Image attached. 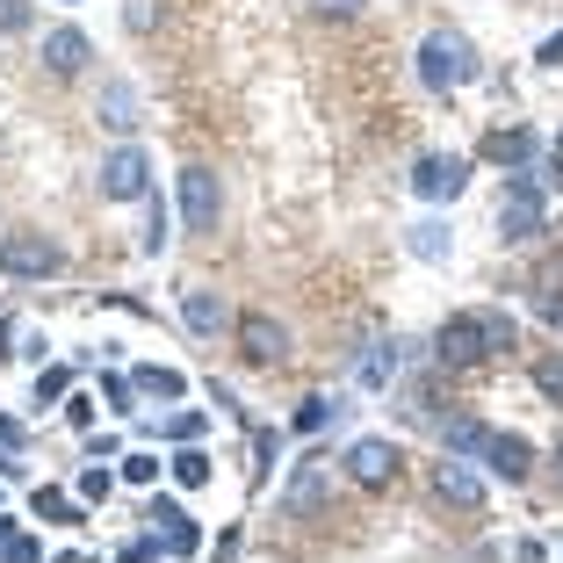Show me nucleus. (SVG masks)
<instances>
[{"instance_id":"nucleus-1","label":"nucleus","mask_w":563,"mask_h":563,"mask_svg":"<svg viewBox=\"0 0 563 563\" xmlns=\"http://www.w3.org/2000/svg\"><path fill=\"white\" fill-rule=\"evenodd\" d=\"M506 347H520V325H514V311H498V303H470V311H448V318H441V332H433V362H441V368L498 362Z\"/></svg>"},{"instance_id":"nucleus-2","label":"nucleus","mask_w":563,"mask_h":563,"mask_svg":"<svg viewBox=\"0 0 563 563\" xmlns=\"http://www.w3.org/2000/svg\"><path fill=\"white\" fill-rule=\"evenodd\" d=\"M419 80H427L433 95H455V87L484 80L477 44H470L463 30H427V36H419Z\"/></svg>"},{"instance_id":"nucleus-3","label":"nucleus","mask_w":563,"mask_h":563,"mask_svg":"<svg viewBox=\"0 0 563 563\" xmlns=\"http://www.w3.org/2000/svg\"><path fill=\"white\" fill-rule=\"evenodd\" d=\"M0 275H15V282L66 275V246L44 239V232H0Z\"/></svg>"},{"instance_id":"nucleus-4","label":"nucleus","mask_w":563,"mask_h":563,"mask_svg":"<svg viewBox=\"0 0 563 563\" xmlns=\"http://www.w3.org/2000/svg\"><path fill=\"white\" fill-rule=\"evenodd\" d=\"M232 347L246 354L253 368H282L289 354H297V340H289V325H282V318L246 311V318H232Z\"/></svg>"},{"instance_id":"nucleus-5","label":"nucleus","mask_w":563,"mask_h":563,"mask_svg":"<svg viewBox=\"0 0 563 563\" xmlns=\"http://www.w3.org/2000/svg\"><path fill=\"white\" fill-rule=\"evenodd\" d=\"M542 232H549L542 188H534L528 174H514V181H506V196H498V239H542Z\"/></svg>"},{"instance_id":"nucleus-6","label":"nucleus","mask_w":563,"mask_h":563,"mask_svg":"<svg viewBox=\"0 0 563 563\" xmlns=\"http://www.w3.org/2000/svg\"><path fill=\"white\" fill-rule=\"evenodd\" d=\"M325 506H332V463H325V455H311V463L289 470L282 514H289V520H325Z\"/></svg>"},{"instance_id":"nucleus-7","label":"nucleus","mask_w":563,"mask_h":563,"mask_svg":"<svg viewBox=\"0 0 563 563\" xmlns=\"http://www.w3.org/2000/svg\"><path fill=\"white\" fill-rule=\"evenodd\" d=\"M398 470H405V448L383 441V433H368V441L347 448V477L362 484V492H390V484H398Z\"/></svg>"},{"instance_id":"nucleus-8","label":"nucleus","mask_w":563,"mask_h":563,"mask_svg":"<svg viewBox=\"0 0 563 563\" xmlns=\"http://www.w3.org/2000/svg\"><path fill=\"white\" fill-rule=\"evenodd\" d=\"M427 484H433L441 506H455V514H484V477L463 463V455H441V463L427 470Z\"/></svg>"},{"instance_id":"nucleus-9","label":"nucleus","mask_w":563,"mask_h":563,"mask_svg":"<svg viewBox=\"0 0 563 563\" xmlns=\"http://www.w3.org/2000/svg\"><path fill=\"white\" fill-rule=\"evenodd\" d=\"M101 196L109 202H137V196H152V159L137 145H117L109 159H101Z\"/></svg>"},{"instance_id":"nucleus-10","label":"nucleus","mask_w":563,"mask_h":563,"mask_svg":"<svg viewBox=\"0 0 563 563\" xmlns=\"http://www.w3.org/2000/svg\"><path fill=\"white\" fill-rule=\"evenodd\" d=\"M412 188L427 202H455L470 188V159H463V152H427V159L412 166Z\"/></svg>"},{"instance_id":"nucleus-11","label":"nucleus","mask_w":563,"mask_h":563,"mask_svg":"<svg viewBox=\"0 0 563 563\" xmlns=\"http://www.w3.org/2000/svg\"><path fill=\"white\" fill-rule=\"evenodd\" d=\"M477 463L492 470V477H506V484H528L534 477V448H528V433H484V448H477Z\"/></svg>"},{"instance_id":"nucleus-12","label":"nucleus","mask_w":563,"mask_h":563,"mask_svg":"<svg viewBox=\"0 0 563 563\" xmlns=\"http://www.w3.org/2000/svg\"><path fill=\"white\" fill-rule=\"evenodd\" d=\"M181 217H188V232H217V217H224V188H217L210 166H188V174H181Z\"/></svg>"},{"instance_id":"nucleus-13","label":"nucleus","mask_w":563,"mask_h":563,"mask_svg":"<svg viewBox=\"0 0 563 563\" xmlns=\"http://www.w3.org/2000/svg\"><path fill=\"white\" fill-rule=\"evenodd\" d=\"M87 58H95V44H87V30H73V22L44 36V73H51V80H80Z\"/></svg>"},{"instance_id":"nucleus-14","label":"nucleus","mask_w":563,"mask_h":563,"mask_svg":"<svg viewBox=\"0 0 563 563\" xmlns=\"http://www.w3.org/2000/svg\"><path fill=\"white\" fill-rule=\"evenodd\" d=\"M181 318L202 332V340H217V332L232 325V311H224V297H217V289H188V297H181Z\"/></svg>"},{"instance_id":"nucleus-15","label":"nucleus","mask_w":563,"mask_h":563,"mask_svg":"<svg viewBox=\"0 0 563 563\" xmlns=\"http://www.w3.org/2000/svg\"><path fill=\"white\" fill-rule=\"evenodd\" d=\"M528 289H534V311H542L549 325H563V253H549V261L534 267Z\"/></svg>"},{"instance_id":"nucleus-16","label":"nucleus","mask_w":563,"mask_h":563,"mask_svg":"<svg viewBox=\"0 0 563 563\" xmlns=\"http://www.w3.org/2000/svg\"><path fill=\"white\" fill-rule=\"evenodd\" d=\"M484 433H492V427H484L477 412H455V419H441V448H448V455H463V463H470V455L484 448Z\"/></svg>"},{"instance_id":"nucleus-17","label":"nucleus","mask_w":563,"mask_h":563,"mask_svg":"<svg viewBox=\"0 0 563 563\" xmlns=\"http://www.w3.org/2000/svg\"><path fill=\"white\" fill-rule=\"evenodd\" d=\"M30 514H36V520H51V528H87V514H80V498H66V492H51V484H36V498H30Z\"/></svg>"},{"instance_id":"nucleus-18","label":"nucleus","mask_w":563,"mask_h":563,"mask_svg":"<svg viewBox=\"0 0 563 563\" xmlns=\"http://www.w3.org/2000/svg\"><path fill=\"white\" fill-rule=\"evenodd\" d=\"M484 159H498V166H528V159H534V131H492V137H484Z\"/></svg>"},{"instance_id":"nucleus-19","label":"nucleus","mask_w":563,"mask_h":563,"mask_svg":"<svg viewBox=\"0 0 563 563\" xmlns=\"http://www.w3.org/2000/svg\"><path fill=\"white\" fill-rule=\"evenodd\" d=\"M101 123H109V131H137V95L123 80L101 87Z\"/></svg>"},{"instance_id":"nucleus-20","label":"nucleus","mask_w":563,"mask_h":563,"mask_svg":"<svg viewBox=\"0 0 563 563\" xmlns=\"http://www.w3.org/2000/svg\"><path fill=\"white\" fill-rule=\"evenodd\" d=\"M137 390H145V398H166V405H174V398H181V390H188V376H181V368H137Z\"/></svg>"},{"instance_id":"nucleus-21","label":"nucleus","mask_w":563,"mask_h":563,"mask_svg":"<svg viewBox=\"0 0 563 563\" xmlns=\"http://www.w3.org/2000/svg\"><path fill=\"white\" fill-rule=\"evenodd\" d=\"M166 470H174V484H181V492H202V484H210V455H202V448H181Z\"/></svg>"},{"instance_id":"nucleus-22","label":"nucleus","mask_w":563,"mask_h":563,"mask_svg":"<svg viewBox=\"0 0 563 563\" xmlns=\"http://www.w3.org/2000/svg\"><path fill=\"white\" fill-rule=\"evenodd\" d=\"M390 376H398V340H383V347L362 362V383H368V390H383Z\"/></svg>"},{"instance_id":"nucleus-23","label":"nucleus","mask_w":563,"mask_h":563,"mask_svg":"<svg viewBox=\"0 0 563 563\" xmlns=\"http://www.w3.org/2000/svg\"><path fill=\"white\" fill-rule=\"evenodd\" d=\"M275 455H282V433H275V427H253V484H267Z\"/></svg>"},{"instance_id":"nucleus-24","label":"nucleus","mask_w":563,"mask_h":563,"mask_svg":"<svg viewBox=\"0 0 563 563\" xmlns=\"http://www.w3.org/2000/svg\"><path fill=\"white\" fill-rule=\"evenodd\" d=\"M448 246H455V239H448L441 224H412V253L419 261H448Z\"/></svg>"},{"instance_id":"nucleus-25","label":"nucleus","mask_w":563,"mask_h":563,"mask_svg":"<svg viewBox=\"0 0 563 563\" xmlns=\"http://www.w3.org/2000/svg\"><path fill=\"white\" fill-rule=\"evenodd\" d=\"M534 390H542L549 405H563V354H542V362H534Z\"/></svg>"},{"instance_id":"nucleus-26","label":"nucleus","mask_w":563,"mask_h":563,"mask_svg":"<svg viewBox=\"0 0 563 563\" xmlns=\"http://www.w3.org/2000/svg\"><path fill=\"white\" fill-rule=\"evenodd\" d=\"M30 22H36V8H30V0H0V36H22Z\"/></svg>"},{"instance_id":"nucleus-27","label":"nucleus","mask_w":563,"mask_h":563,"mask_svg":"<svg viewBox=\"0 0 563 563\" xmlns=\"http://www.w3.org/2000/svg\"><path fill=\"white\" fill-rule=\"evenodd\" d=\"M332 412H340L332 398H303V405H297V433H318V427H325Z\"/></svg>"},{"instance_id":"nucleus-28","label":"nucleus","mask_w":563,"mask_h":563,"mask_svg":"<svg viewBox=\"0 0 563 563\" xmlns=\"http://www.w3.org/2000/svg\"><path fill=\"white\" fill-rule=\"evenodd\" d=\"M66 368H44V376H36V405H58V398H66Z\"/></svg>"},{"instance_id":"nucleus-29","label":"nucleus","mask_w":563,"mask_h":563,"mask_svg":"<svg viewBox=\"0 0 563 563\" xmlns=\"http://www.w3.org/2000/svg\"><path fill=\"white\" fill-rule=\"evenodd\" d=\"M311 8H318V15H332V22H354L368 0H311Z\"/></svg>"},{"instance_id":"nucleus-30","label":"nucleus","mask_w":563,"mask_h":563,"mask_svg":"<svg viewBox=\"0 0 563 563\" xmlns=\"http://www.w3.org/2000/svg\"><path fill=\"white\" fill-rule=\"evenodd\" d=\"M166 433H174V441H196V433H202V412H174V419H166Z\"/></svg>"},{"instance_id":"nucleus-31","label":"nucleus","mask_w":563,"mask_h":563,"mask_svg":"<svg viewBox=\"0 0 563 563\" xmlns=\"http://www.w3.org/2000/svg\"><path fill=\"white\" fill-rule=\"evenodd\" d=\"M123 477H131V484H152V477H159V463H152V455H123Z\"/></svg>"},{"instance_id":"nucleus-32","label":"nucleus","mask_w":563,"mask_h":563,"mask_svg":"<svg viewBox=\"0 0 563 563\" xmlns=\"http://www.w3.org/2000/svg\"><path fill=\"white\" fill-rule=\"evenodd\" d=\"M166 246V202L152 196V232H145V253H159Z\"/></svg>"},{"instance_id":"nucleus-33","label":"nucleus","mask_w":563,"mask_h":563,"mask_svg":"<svg viewBox=\"0 0 563 563\" xmlns=\"http://www.w3.org/2000/svg\"><path fill=\"white\" fill-rule=\"evenodd\" d=\"M80 498H109V470H87V477H80Z\"/></svg>"},{"instance_id":"nucleus-34","label":"nucleus","mask_w":563,"mask_h":563,"mask_svg":"<svg viewBox=\"0 0 563 563\" xmlns=\"http://www.w3.org/2000/svg\"><path fill=\"white\" fill-rule=\"evenodd\" d=\"M123 22H131V30H152V0H131V8H123Z\"/></svg>"},{"instance_id":"nucleus-35","label":"nucleus","mask_w":563,"mask_h":563,"mask_svg":"<svg viewBox=\"0 0 563 563\" xmlns=\"http://www.w3.org/2000/svg\"><path fill=\"white\" fill-rule=\"evenodd\" d=\"M542 66H563V30H556V36L542 44Z\"/></svg>"},{"instance_id":"nucleus-36","label":"nucleus","mask_w":563,"mask_h":563,"mask_svg":"<svg viewBox=\"0 0 563 563\" xmlns=\"http://www.w3.org/2000/svg\"><path fill=\"white\" fill-rule=\"evenodd\" d=\"M549 188H563V145L549 152Z\"/></svg>"},{"instance_id":"nucleus-37","label":"nucleus","mask_w":563,"mask_h":563,"mask_svg":"<svg viewBox=\"0 0 563 563\" xmlns=\"http://www.w3.org/2000/svg\"><path fill=\"white\" fill-rule=\"evenodd\" d=\"M8 332H15V325H8V318H0V362H8Z\"/></svg>"},{"instance_id":"nucleus-38","label":"nucleus","mask_w":563,"mask_h":563,"mask_svg":"<svg viewBox=\"0 0 563 563\" xmlns=\"http://www.w3.org/2000/svg\"><path fill=\"white\" fill-rule=\"evenodd\" d=\"M556 484H563V448H556Z\"/></svg>"}]
</instances>
